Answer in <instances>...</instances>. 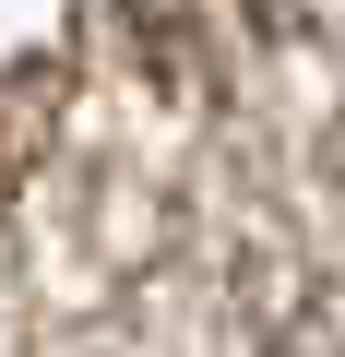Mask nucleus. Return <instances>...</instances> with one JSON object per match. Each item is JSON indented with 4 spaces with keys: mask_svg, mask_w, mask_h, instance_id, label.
Returning <instances> with one entry per match:
<instances>
[{
    "mask_svg": "<svg viewBox=\"0 0 345 357\" xmlns=\"http://www.w3.org/2000/svg\"><path fill=\"white\" fill-rule=\"evenodd\" d=\"M298 357H345V345H298Z\"/></svg>",
    "mask_w": 345,
    "mask_h": 357,
    "instance_id": "f257e3e1",
    "label": "nucleus"
}]
</instances>
